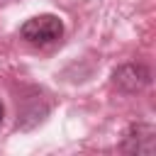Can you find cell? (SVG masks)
Returning a JSON list of instances; mask_svg holds the SVG:
<instances>
[{
	"label": "cell",
	"mask_w": 156,
	"mask_h": 156,
	"mask_svg": "<svg viewBox=\"0 0 156 156\" xmlns=\"http://www.w3.org/2000/svg\"><path fill=\"white\" fill-rule=\"evenodd\" d=\"M20 34L29 44L46 46V44H54L63 37V22H61V17L49 15V12L46 15H34L20 27Z\"/></svg>",
	"instance_id": "cell-1"
},
{
	"label": "cell",
	"mask_w": 156,
	"mask_h": 156,
	"mask_svg": "<svg viewBox=\"0 0 156 156\" xmlns=\"http://www.w3.org/2000/svg\"><path fill=\"white\" fill-rule=\"evenodd\" d=\"M151 83V71L141 63H122L112 73V85L119 93H139Z\"/></svg>",
	"instance_id": "cell-2"
},
{
	"label": "cell",
	"mask_w": 156,
	"mask_h": 156,
	"mask_svg": "<svg viewBox=\"0 0 156 156\" xmlns=\"http://www.w3.org/2000/svg\"><path fill=\"white\" fill-rule=\"evenodd\" d=\"M122 151L127 154H154L156 149V132L149 124H132L124 132L122 139Z\"/></svg>",
	"instance_id": "cell-3"
},
{
	"label": "cell",
	"mask_w": 156,
	"mask_h": 156,
	"mask_svg": "<svg viewBox=\"0 0 156 156\" xmlns=\"http://www.w3.org/2000/svg\"><path fill=\"white\" fill-rule=\"evenodd\" d=\"M2 119H5V105H2V100H0V127H2Z\"/></svg>",
	"instance_id": "cell-4"
}]
</instances>
